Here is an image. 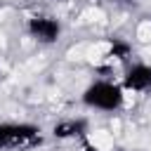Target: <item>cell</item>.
Listing matches in <instances>:
<instances>
[{
	"instance_id": "obj_2",
	"label": "cell",
	"mask_w": 151,
	"mask_h": 151,
	"mask_svg": "<svg viewBox=\"0 0 151 151\" xmlns=\"http://www.w3.org/2000/svg\"><path fill=\"white\" fill-rule=\"evenodd\" d=\"M40 142V127L33 123H0V151L33 149Z\"/></svg>"
},
{
	"instance_id": "obj_6",
	"label": "cell",
	"mask_w": 151,
	"mask_h": 151,
	"mask_svg": "<svg viewBox=\"0 0 151 151\" xmlns=\"http://www.w3.org/2000/svg\"><path fill=\"white\" fill-rule=\"evenodd\" d=\"M109 57H111L113 61H127V59L132 57L130 42H125V40H120V38H111V42H109Z\"/></svg>"
},
{
	"instance_id": "obj_4",
	"label": "cell",
	"mask_w": 151,
	"mask_h": 151,
	"mask_svg": "<svg viewBox=\"0 0 151 151\" xmlns=\"http://www.w3.org/2000/svg\"><path fill=\"white\" fill-rule=\"evenodd\" d=\"M123 90L137 92V94L151 92V66L144 64V61H137V64L127 66V71L123 76Z\"/></svg>"
},
{
	"instance_id": "obj_3",
	"label": "cell",
	"mask_w": 151,
	"mask_h": 151,
	"mask_svg": "<svg viewBox=\"0 0 151 151\" xmlns=\"http://www.w3.org/2000/svg\"><path fill=\"white\" fill-rule=\"evenodd\" d=\"M26 31L28 35L40 42V45H54L61 35V24L57 17H50V14H33L28 21H26Z\"/></svg>"
},
{
	"instance_id": "obj_7",
	"label": "cell",
	"mask_w": 151,
	"mask_h": 151,
	"mask_svg": "<svg viewBox=\"0 0 151 151\" xmlns=\"http://www.w3.org/2000/svg\"><path fill=\"white\" fill-rule=\"evenodd\" d=\"M109 2H120V0H109Z\"/></svg>"
},
{
	"instance_id": "obj_1",
	"label": "cell",
	"mask_w": 151,
	"mask_h": 151,
	"mask_svg": "<svg viewBox=\"0 0 151 151\" xmlns=\"http://www.w3.org/2000/svg\"><path fill=\"white\" fill-rule=\"evenodd\" d=\"M83 104L87 109H94V111H104V113H113L123 106L125 101V90L123 85L109 80V78H99L94 83H90L85 90H83Z\"/></svg>"
},
{
	"instance_id": "obj_5",
	"label": "cell",
	"mask_w": 151,
	"mask_h": 151,
	"mask_svg": "<svg viewBox=\"0 0 151 151\" xmlns=\"http://www.w3.org/2000/svg\"><path fill=\"white\" fill-rule=\"evenodd\" d=\"M54 139H85L87 137V120L83 118H68V120H59L52 127Z\"/></svg>"
}]
</instances>
